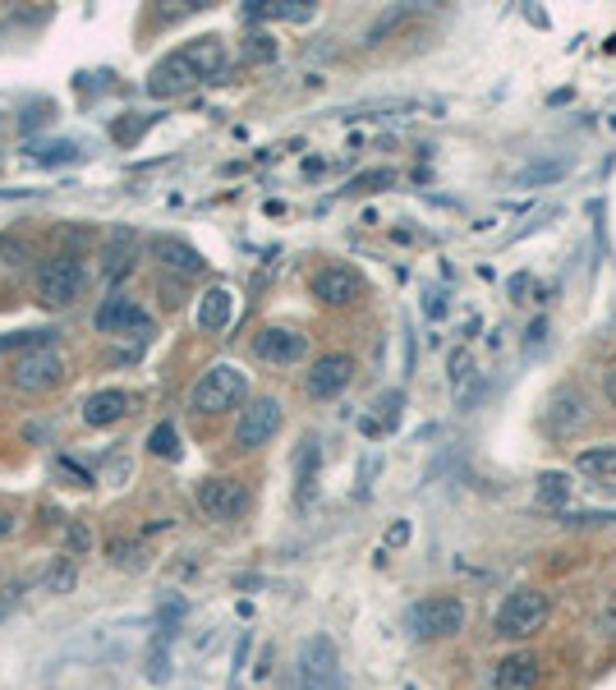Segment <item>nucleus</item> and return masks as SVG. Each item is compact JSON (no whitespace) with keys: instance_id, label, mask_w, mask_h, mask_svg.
Returning a JSON list of instances; mask_svg holds the SVG:
<instances>
[{"instance_id":"f257e3e1","label":"nucleus","mask_w":616,"mask_h":690,"mask_svg":"<svg viewBox=\"0 0 616 690\" xmlns=\"http://www.w3.org/2000/svg\"><path fill=\"white\" fill-rule=\"evenodd\" d=\"M222 65H226V42L222 38H198L189 47L171 51L162 65L147 74V92H152V98H162V102L166 98H179V92L198 88L203 79H217Z\"/></svg>"},{"instance_id":"f03ea898","label":"nucleus","mask_w":616,"mask_h":690,"mask_svg":"<svg viewBox=\"0 0 616 690\" xmlns=\"http://www.w3.org/2000/svg\"><path fill=\"white\" fill-rule=\"evenodd\" d=\"M244 396H249V373H244L239 364H230V359H222V364H212L203 378L194 383L189 410L194 415H226V410H235Z\"/></svg>"},{"instance_id":"7ed1b4c3","label":"nucleus","mask_w":616,"mask_h":690,"mask_svg":"<svg viewBox=\"0 0 616 690\" xmlns=\"http://www.w3.org/2000/svg\"><path fill=\"white\" fill-rule=\"evenodd\" d=\"M547 617H552V599H547L543 589L525 585V589L506 593V603L497 608V636H506V640H530V636H538L543 626H547Z\"/></svg>"},{"instance_id":"20e7f679","label":"nucleus","mask_w":616,"mask_h":690,"mask_svg":"<svg viewBox=\"0 0 616 690\" xmlns=\"http://www.w3.org/2000/svg\"><path fill=\"white\" fill-rule=\"evenodd\" d=\"M465 621H470V608L460 599H451V593H438V599L414 603L410 617H405L414 640H451V636L465 631Z\"/></svg>"},{"instance_id":"39448f33","label":"nucleus","mask_w":616,"mask_h":690,"mask_svg":"<svg viewBox=\"0 0 616 690\" xmlns=\"http://www.w3.org/2000/svg\"><path fill=\"white\" fill-rule=\"evenodd\" d=\"M83 281H88V272H83L79 258L55 254V258H47L38 267V300L47 308H65V304H74L83 295Z\"/></svg>"},{"instance_id":"423d86ee","label":"nucleus","mask_w":616,"mask_h":690,"mask_svg":"<svg viewBox=\"0 0 616 690\" xmlns=\"http://www.w3.org/2000/svg\"><path fill=\"white\" fill-rule=\"evenodd\" d=\"M194 501L207 520H235L249 511V488L239 479H226V475H212V479H198L194 488Z\"/></svg>"},{"instance_id":"0eeeda50","label":"nucleus","mask_w":616,"mask_h":690,"mask_svg":"<svg viewBox=\"0 0 616 690\" xmlns=\"http://www.w3.org/2000/svg\"><path fill=\"white\" fill-rule=\"evenodd\" d=\"M276 428H281V400H271V396H254L249 405L239 410L235 419V443L244 451H258L263 443H271Z\"/></svg>"},{"instance_id":"6e6552de","label":"nucleus","mask_w":616,"mask_h":690,"mask_svg":"<svg viewBox=\"0 0 616 690\" xmlns=\"http://www.w3.org/2000/svg\"><path fill=\"white\" fill-rule=\"evenodd\" d=\"M341 663H336V645L327 636H308L299 645V690H336Z\"/></svg>"},{"instance_id":"1a4fd4ad","label":"nucleus","mask_w":616,"mask_h":690,"mask_svg":"<svg viewBox=\"0 0 616 690\" xmlns=\"http://www.w3.org/2000/svg\"><path fill=\"white\" fill-rule=\"evenodd\" d=\"M10 378H14L19 392H47V387H55L60 378H65V364H60V355L51 351V345H33V351H23L14 359Z\"/></svg>"},{"instance_id":"9d476101","label":"nucleus","mask_w":616,"mask_h":690,"mask_svg":"<svg viewBox=\"0 0 616 690\" xmlns=\"http://www.w3.org/2000/svg\"><path fill=\"white\" fill-rule=\"evenodd\" d=\"M350 383H355V359L341 355V351H331V355L314 359V368H308V378H304V392L318 396V400H331V396H341Z\"/></svg>"},{"instance_id":"9b49d317","label":"nucleus","mask_w":616,"mask_h":690,"mask_svg":"<svg viewBox=\"0 0 616 690\" xmlns=\"http://www.w3.org/2000/svg\"><path fill=\"white\" fill-rule=\"evenodd\" d=\"M254 355L263 364H299L308 355V336L295 327H263L254 336Z\"/></svg>"},{"instance_id":"f8f14e48","label":"nucleus","mask_w":616,"mask_h":690,"mask_svg":"<svg viewBox=\"0 0 616 690\" xmlns=\"http://www.w3.org/2000/svg\"><path fill=\"white\" fill-rule=\"evenodd\" d=\"M355 295H359V272H350V267H322L318 276H314V300L318 304H327V308H341V304H355Z\"/></svg>"},{"instance_id":"ddd939ff","label":"nucleus","mask_w":616,"mask_h":690,"mask_svg":"<svg viewBox=\"0 0 616 690\" xmlns=\"http://www.w3.org/2000/svg\"><path fill=\"white\" fill-rule=\"evenodd\" d=\"M147 313L130 300V295H111V300H102V308H97V327L102 332H147Z\"/></svg>"},{"instance_id":"4468645a","label":"nucleus","mask_w":616,"mask_h":690,"mask_svg":"<svg viewBox=\"0 0 616 690\" xmlns=\"http://www.w3.org/2000/svg\"><path fill=\"white\" fill-rule=\"evenodd\" d=\"M125 415H130V396L115 392V387L92 392V396L83 400V424H88V428H111V424H120Z\"/></svg>"},{"instance_id":"2eb2a0df","label":"nucleus","mask_w":616,"mask_h":690,"mask_svg":"<svg viewBox=\"0 0 616 690\" xmlns=\"http://www.w3.org/2000/svg\"><path fill=\"white\" fill-rule=\"evenodd\" d=\"M230 318H235V291H226V286H212V291L198 300V308H194L198 332H226Z\"/></svg>"},{"instance_id":"dca6fc26","label":"nucleus","mask_w":616,"mask_h":690,"mask_svg":"<svg viewBox=\"0 0 616 690\" xmlns=\"http://www.w3.org/2000/svg\"><path fill=\"white\" fill-rule=\"evenodd\" d=\"M492 681H497V690H534L538 686V658L534 653H506L497 672H492Z\"/></svg>"},{"instance_id":"f3484780","label":"nucleus","mask_w":616,"mask_h":690,"mask_svg":"<svg viewBox=\"0 0 616 690\" xmlns=\"http://www.w3.org/2000/svg\"><path fill=\"white\" fill-rule=\"evenodd\" d=\"M157 258H162L171 272H179V276H198V272L207 267V258L198 254L194 244H184V240H157Z\"/></svg>"},{"instance_id":"a211bd4d","label":"nucleus","mask_w":616,"mask_h":690,"mask_svg":"<svg viewBox=\"0 0 616 690\" xmlns=\"http://www.w3.org/2000/svg\"><path fill=\"white\" fill-rule=\"evenodd\" d=\"M571 493H575V484H571V475H562V469H543L538 475V484H534V497H538V507H566L571 501Z\"/></svg>"},{"instance_id":"6ab92c4d","label":"nucleus","mask_w":616,"mask_h":690,"mask_svg":"<svg viewBox=\"0 0 616 690\" xmlns=\"http://www.w3.org/2000/svg\"><path fill=\"white\" fill-rule=\"evenodd\" d=\"M249 19H290V23H304V19H314V6H304V0H254Z\"/></svg>"},{"instance_id":"aec40b11","label":"nucleus","mask_w":616,"mask_h":690,"mask_svg":"<svg viewBox=\"0 0 616 690\" xmlns=\"http://www.w3.org/2000/svg\"><path fill=\"white\" fill-rule=\"evenodd\" d=\"M575 469L579 475H598V479H612L616 475V447H589L575 456Z\"/></svg>"},{"instance_id":"412c9836","label":"nucleus","mask_w":616,"mask_h":690,"mask_svg":"<svg viewBox=\"0 0 616 690\" xmlns=\"http://www.w3.org/2000/svg\"><path fill=\"white\" fill-rule=\"evenodd\" d=\"M166 640H171V631L162 626V636L152 640V649H147V668H143V677L152 681V686H162V681H171V649H166Z\"/></svg>"},{"instance_id":"4be33fe9","label":"nucleus","mask_w":616,"mask_h":690,"mask_svg":"<svg viewBox=\"0 0 616 690\" xmlns=\"http://www.w3.org/2000/svg\"><path fill=\"white\" fill-rule=\"evenodd\" d=\"M38 166H60V162H79V143H42L33 152Z\"/></svg>"},{"instance_id":"5701e85b","label":"nucleus","mask_w":616,"mask_h":690,"mask_svg":"<svg viewBox=\"0 0 616 690\" xmlns=\"http://www.w3.org/2000/svg\"><path fill=\"white\" fill-rule=\"evenodd\" d=\"M147 447L157 451V456H166V460H179V437H175V424H157V428H152Z\"/></svg>"},{"instance_id":"b1692460","label":"nucleus","mask_w":616,"mask_h":690,"mask_svg":"<svg viewBox=\"0 0 616 690\" xmlns=\"http://www.w3.org/2000/svg\"><path fill=\"white\" fill-rule=\"evenodd\" d=\"M47 585H51L55 593H65V589L74 585V567H70V561H60V567H55V576H47Z\"/></svg>"},{"instance_id":"393cba45","label":"nucleus","mask_w":616,"mask_h":690,"mask_svg":"<svg viewBox=\"0 0 616 690\" xmlns=\"http://www.w3.org/2000/svg\"><path fill=\"white\" fill-rule=\"evenodd\" d=\"M373 184H391V171H373V175H359V180H350V190H373Z\"/></svg>"},{"instance_id":"a878e982","label":"nucleus","mask_w":616,"mask_h":690,"mask_svg":"<svg viewBox=\"0 0 616 690\" xmlns=\"http://www.w3.org/2000/svg\"><path fill=\"white\" fill-rule=\"evenodd\" d=\"M400 405H405V396H400V392L382 396V415H387V424H396V419H400Z\"/></svg>"},{"instance_id":"bb28decb","label":"nucleus","mask_w":616,"mask_h":690,"mask_svg":"<svg viewBox=\"0 0 616 690\" xmlns=\"http://www.w3.org/2000/svg\"><path fill=\"white\" fill-rule=\"evenodd\" d=\"M14 525H19V516L0 507V539H10V535H14Z\"/></svg>"},{"instance_id":"cd10ccee","label":"nucleus","mask_w":616,"mask_h":690,"mask_svg":"<svg viewBox=\"0 0 616 690\" xmlns=\"http://www.w3.org/2000/svg\"><path fill=\"white\" fill-rule=\"evenodd\" d=\"M405 539H410V525H405V520H400V525H391V535H387V544H396V548H400V544H405Z\"/></svg>"},{"instance_id":"c85d7f7f","label":"nucleus","mask_w":616,"mask_h":690,"mask_svg":"<svg viewBox=\"0 0 616 690\" xmlns=\"http://www.w3.org/2000/svg\"><path fill=\"white\" fill-rule=\"evenodd\" d=\"M603 387H607V400H612V405H616V364H612V368H607V378H603Z\"/></svg>"}]
</instances>
